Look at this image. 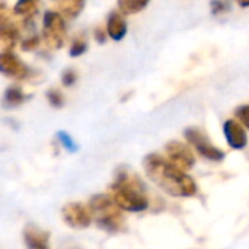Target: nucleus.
Returning <instances> with one entry per match:
<instances>
[{
  "label": "nucleus",
  "instance_id": "1",
  "mask_svg": "<svg viewBox=\"0 0 249 249\" xmlns=\"http://www.w3.org/2000/svg\"><path fill=\"white\" fill-rule=\"evenodd\" d=\"M146 175L165 193L174 197L196 196L197 187L185 171L177 168L159 155H149L143 162Z\"/></svg>",
  "mask_w": 249,
  "mask_h": 249
},
{
  "label": "nucleus",
  "instance_id": "2",
  "mask_svg": "<svg viewBox=\"0 0 249 249\" xmlns=\"http://www.w3.org/2000/svg\"><path fill=\"white\" fill-rule=\"evenodd\" d=\"M109 197L125 212H144L149 206L146 188L131 172L123 171L109 188Z\"/></svg>",
  "mask_w": 249,
  "mask_h": 249
},
{
  "label": "nucleus",
  "instance_id": "3",
  "mask_svg": "<svg viewBox=\"0 0 249 249\" xmlns=\"http://www.w3.org/2000/svg\"><path fill=\"white\" fill-rule=\"evenodd\" d=\"M89 210L92 214V220L101 229L109 233L121 232L125 226L121 207L109 196H93L89 200Z\"/></svg>",
  "mask_w": 249,
  "mask_h": 249
},
{
  "label": "nucleus",
  "instance_id": "4",
  "mask_svg": "<svg viewBox=\"0 0 249 249\" xmlns=\"http://www.w3.org/2000/svg\"><path fill=\"white\" fill-rule=\"evenodd\" d=\"M42 35L50 48H61L66 42V23L60 13L47 12L42 20Z\"/></svg>",
  "mask_w": 249,
  "mask_h": 249
},
{
  "label": "nucleus",
  "instance_id": "5",
  "mask_svg": "<svg viewBox=\"0 0 249 249\" xmlns=\"http://www.w3.org/2000/svg\"><path fill=\"white\" fill-rule=\"evenodd\" d=\"M185 139L188 140V143L196 147V150L203 156V158H207L210 160H222L225 158V153L214 147L212 144V142L209 140V137L200 131L198 128H187L185 130Z\"/></svg>",
  "mask_w": 249,
  "mask_h": 249
},
{
  "label": "nucleus",
  "instance_id": "6",
  "mask_svg": "<svg viewBox=\"0 0 249 249\" xmlns=\"http://www.w3.org/2000/svg\"><path fill=\"white\" fill-rule=\"evenodd\" d=\"M61 214L64 222L74 229H86L93 222L89 207H85L80 203L66 204L61 210Z\"/></svg>",
  "mask_w": 249,
  "mask_h": 249
},
{
  "label": "nucleus",
  "instance_id": "7",
  "mask_svg": "<svg viewBox=\"0 0 249 249\" xmlns=\"http://www.w3.org/2000/svg\"><path fill=\"white\" fill-rule=\"evenodd\" d=\"M168 160L182 171H188L194 165V155L187 144L179 142H172L166 146Z\"/></svg>",
  "mask_w": 249,
  "mask_h": 249
},
{
  "label": "nucleus",
  "instance_id": "8",
  "mask_svg": "<svg viewBox=\"0 0 249 249\" xmlns=\"http://www.w3.org/2000/svg\"><path fill=\"white\" fill-rule=\"evenodd\" d=\"M0 73L3 76H6V77L23 79V77L28 76L29 69L13 53L0 51Z\"/></svg>",
  "mask_w": 249,
  "mask_h": 249
},
{
  "label": "nucleus",
  "instance_id": "9",
  "mask_svg": "<svg viewBox=\"0 0 249 249\" xmlns=\"http://www.w3.org/2000/svg\"><path fill=\"white\" fill-rule=\"evenodd\" d=\"M225 136L232 149H244L248 143V137L244 127L235 120H228L225 123Z\"/></svg>",
  "mask_w": 249,
  "mask_h": 249
},
{
  "label": "nucleus",
  "instance_id": "10",
  "mask_svg": "<svg viewBox=\"0 0 249 249\" xmlns=\"http://www.w3.org/2000/svg\"><path fill=\"white\" fill-rule=\"evenodd\" d=\"M23 241H25V245L31 249L48 248V233L34 225H28L25 228Z\"/></svg>",
  "mask_w": 249,
  "mask_h": 249
},
{
  "label": "nucleus",
  "instance_id": "11",
  "mask_svg": "<svg viewBox=\"0 0 249 249\" xmlns=\"http://www.w3.org/2000/svg\"><path fill=\"white\" fill-rule=\"evenodd\" d=\"M107 32L114 41H121L127 34V22H125V19L117 12L111 13L109 18H108V22H107Z\"/></svg>",
  "mask_w": 249,
  "mask_h": 249
},
{
  "label": "nucleus",
  "instance_id": "12",
  "mask_svg": "<svg viewBox=\"0 0 249 249\" xmlns=\"http://www.w3.org/2000/svg\"><path fill=\"white\" fill-rule=\"evenodd\" d=\"M19 38L18 29L7 20H0V51H10Z\"/></svg>",
  "mask_w": 249,
  "mask_h": 249
},
{
  "label": "nucleus",
  "instance_id": "13",
  "mask_svg": "<svg viewBox=\"0 0 249 249\" xmlns=\"http://www.w3.org/2000/svg\"><path fill=\"white\" fill-rule=\"evenodd\" d=\"M58 7L66 18L74 19L83 10L85 0H58Z\"/></svg>",
  "mask_w": 249,
  "mask_h": 249
},
{
  "label": "nucleus",
  "instance_id": "14",
  "mask_svg": "<svg viewBox=\"0 0 249 249\" xmlns=\"http://www.w3.org/2000/svg\"><path fill=\"white\" fill-rule=\"evenodd\" d=\"M23 101H25V95H23L22 89L18 88V86H10V88L4 92V95H3V105H4L6 108L18 107V105H20Z\"/></svg>",
  "mask_w": 249,
  "mask_h": 249
},
{
  "label": "nucleus",
  "instance_id": "15",
  "mask_svg": "<svg viewBox=\"0 0 249 249\" xmlns=\"http://www.w3.org/2000/svg\"><path fill=\"white\" fill-rule=\"evenodd\" d=\"M38 12L36 0H18L13 7V13L22 18H31Z\"/></svg>",
  "mask_w": 249,
  "mask_h": 249
},
{
  "label": "nucleus",
  "instance_id": "16",
  "mask_svg": "<svg viewBox=\"0 0 249 249\" xmlns=\"http://www.w3.org/2000/svg\"><path fill=\"white\" fill-rule=\"evenodd\" d=\"M149 0H118L120 10L124 15H133L143 10L147 6Z\"/></svg>",
  "mask_w": 249,
  "mask_h": 249
},
{
  "label": "nucleus",
  "instance_id": "17",
  "mask_svg": "<svg viewBox=\"0 0 249 249\" xmlns=\"http://www.w3.org/2000/svg\"><path fill=\"white\" fill-rule=\"evenodd\" d=\"M57 139H58V142L61 143V146L66 149V150H69V152H77V146H76V143L73 142V139L66 133V131H58L57 133Z\"/></svg>",
  "mask_w": 249,
  "mask_h": 249
},
{
  "label": "nucleus",
  "instance_id": "18",
  "mask_svg": "<svg viewBox=\"0 0 249 249\" xmlns=\"http://www.w3.org/2000/svg\"><path fill=\"white\" fill-rule=\"evenodd\" d=\"M86 48H88L86 42H85L83 39L76 38V39L73 41L71 47H70V55H71V57H79V55H82V54L86 51Z\"/></svg>",
  "mask_w": 249,
  "mask_h": 249
},
{
  "label": "nucleus",
  "instance_id": "19",
  "mask_svg": "<svg viewBox=\"0 0 249 249\" xmlns=\"http://www.w3.org/2000/svg\"><path fill=\"white\" fill-rule=\"evenodd\" d=\"M47 98H48V102H50L54 108H60V107H63V104H64L63 95H61L58 90H55V89L50 90V92L47 93Z\"/></svg>",
  "mask_w": 249,
  "mask_h": 249
},
{
  "label": "nucleus",
  "instance_id": "20",
  "mask_svg": "<svg viewBox=\"0 0 249 249\" xmlns=\"http://www.w3.org/2000/svg\"><path fill=\"white\" fill-rule=\"evenodd\" d=\"M236 117L239 118V121L249 128V105H244L241 108L236 109Z\"/></svg>",
  "mask_w": 249,
  "mask_h": 249
},
{
  "label": "nucleus",
  "instance_id": "21",
  "mask_svg": "<svg viewBox=\"0 0 249 249\" xmlns=\"http://www.w3.org/2000/svg\"><path fill=\"white\" fill-rule=\"evenodd\" d=\"M61 82H63L64 86H71V85H74V82H76V73H74L73 70H66V71L63 73Z\"/></svg>",
  "mask_w": 249,
  "mask_h": 249
},
{
  "label": "nucleus",
  "instance_id": "22",
  "mask_svg": "<svg viewBox=\"0 0 249 249\" xmlns=\"http://www.w3.org/2000/svg\"><path fill=\"white\" fill-rule=\"evenodd\" d=\"M95 35H96V38H98V41H99V42H104V39H105V34H102V31H101V29H96Z\"/></svg>",
  "mask_w": 249,
  "mask_h": 249
},
{
  "label": "nucleus",
  "instance_id": "23",
  "mask_svg": "<svg viewBox=\"0 0 249 249\" xmlns=\"http://www.w3.org/2000/svg\"><path fill=\"white\" fill-rule=\"evenodd\" d=\"M241 6H244V7H247V6H249V0H236Z\"/></svg>",
  "mask_w": 249,
  "mask_h": 249
}]
</instances>
